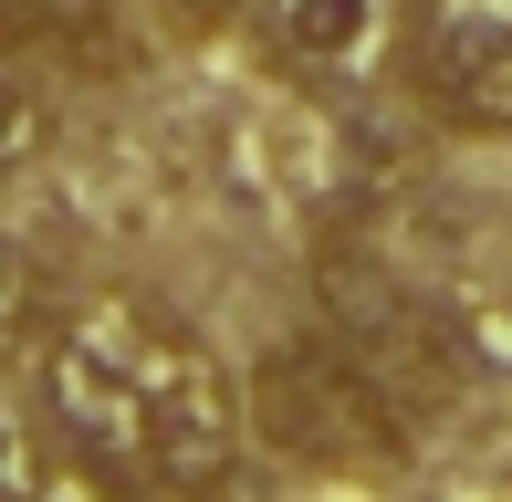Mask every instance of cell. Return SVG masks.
Instances as JSON below:
<instances>
[{"instance_id":"7a4b0ae2","label":"cell","mask_w":512,"mask_h":502,"mask_svg":"<svg viewBox=\"0 0 512 502\" xmlns=\"http://www.w3.org/2000/svg\"><path fill=\"white\" fill-rule=\"evenodd\" d=\"M251 398V440L283 450L293 471H324V482H387L408 461V408L387 398V377L345 346L335 325L314 335H272L241 377Z\"/></svg>"},{"instance_id":"5b68a950","label":"cell","mask_w":512,"mask_h":502,"mask_svg":"<svg viewBox=\"0 0 512 502\" xmlns=\"http://www.w3.org/2000/svg\"><path fill=\"white\" fill-rule=\"evenodd\" d=\"M262 32H272V63H293V74H314V84H345L377 53L387 0H272Z\"/></svg>"},{"instance_id":"30bf717a","label":"cell","mask_w":512,"mask_h":502,"mask_svg":"<svg viewBox=\"0 0 512 502\" xmlns=\"http://www.w3.org/2000/svg\"><path fill=\"white\" fill-rule=\"evenodd\" d=\"M95 502H220V482H115Z\"/></svg>"},{"instance_id":"52a82bcc","label":"cell","mask_w":512,"mask_h":502,"mask_svg":"<svg viewBox=\"0 0 512 502\" xmlns=\"http://www.w3.org/2000/svg\"><path fill=\"white\" fill-rule=\"evenodd\" d=\"M42 335H53V283H42V262L0 231V356H32Z\"/></svg>"},{"instance_id":"277c9868","label":"cell","mask_w":512,"mask_h":502,"mask_svg":"<svg viewBox=\"0 0 512 502\" xmlns=\"http://www.w3.org/2000/svg\"><path fill=\"white\" fill-rule=\"evenodd\" d=\"M408 105L450 136H512V0H418Z\"/></svg>"},{"instance_id":"3957f363","label":"cell","mask_w":512,"mask_h":502,"mask_svg":"<svg viewBox=\"0 0 512 502\" xmlns=\"http://www.w3.org/2000/svg\"><path fill=\"white\" fill-rule=\"evenodd\" d=\"M324 325H335L345 346H356L366 367L387 377V398H398L408 419L450 408V398H460V377H471V346H460V325L408 283L398 262H377V251H324Z\"/></svg>"},{"instance_id":"8992f818","label":"cell","mask_w":512,"mask_h":502,"mask_svg":"<svg viewBox=\"0 0 512 502\" xmlns=\"http://www.w3.org/2000/svg\"><path fill=\"white\" fill-rule=\"evenodd\" d=\"M53 136H63V74L32 53H0V189L32 178L53 157Z\"/></svg>"},{"instance_id":"9c48e42d","label":"cell","mask_w":512,"mask_h":502,"mask_svg":"<svg viewBox=\"0 0 512 502\" xmlns=\"http://www.w3.org/2000/svg\"><path fill=\"white\" fill-rule=\"evenodd\" d=\"M157 21H168V32H230V21L251 11V0H147Z\"/></svg>"},{"instance_id":"ba28073f","label":"cell","mask_w":512,"mask_h":502,"mask_svg":"<svg viewBox=\"0 0 512 502\" xmlns=\"http://www.w3.org/2000/svg\"><path fill=\"white\" fill-rule=\"evenodd\" d=\"M0 502H32V429L0 408Z\"/></svg>"},{"instance_id":"6da1fadb","label":"cell","mask_w":512,"mask_h":502,"mask_svg":"<svg viewBox=\"0 0 512 502\" xmlns=\"http://www.w3.org/2000/svg\"><path fill=\"white\" fill-rule=\"evenodd\" d=\"M42 387V440L84 471L95 492L115 482H230L251 440V398L178 314L105 293V304L53 314L32 346Z\"/></svg>"}]
</instances>
